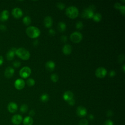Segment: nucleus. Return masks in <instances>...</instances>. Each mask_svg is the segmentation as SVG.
<instances>
[{
    "instance_id": "obj_1",
    "label": "nucleus",
    "mask_w": 125,
    "mask_h": 125,
    "mask_svg": "<svg viewBox=\"0 0 125 125\" xmlns=\"http://www.w3.org/2000/svg\"><path fill=\"white\" fill-rule=\"evenodd\" d=\"M26 33L29 38L36 39L40 36L41 31L38 27L34 26H30L26 29Z\"/></svg>"
},
{
    "instance_id": "obj_2",
    "label": "nucleus",
    "mask_w": 125,
    "mask_h": 125,
    "mask_svg": "<svg viewBox=\"0 0 125 125\" xmlns=\"http://www.w3.org/2000/svg\"><path fill=\"white\" fill-rule=\"evenodd\" d=\"M65 14L68 18L71 19H74L78 16L79 10L76 6H69L65 10Z\"/></svg>"
},
{
    "instance_id": "obj_3",
    "label": "nucleus",
    "mask_w": 125,
    "mask_h": 125,
    "mask_svg": "<svg viewBox=\"0 0 125 125\" xmlns=\"http://www.w3.org/2000/svg\"><path fill=\"white\" fill-rule=\"evenodd\" d=\"M16 55H17L21 59L25 61L28 60L30 56L29 52L27 49L22 47H21L17 49Z\"/></svg>"
},
{
    "instance_id": "obj_4",
    "label": "nucleus",
    "mask_w": 125,
    "mask_h": 125,
    "mask_svg": "<svg viewBox=\"0 0 125 125\" xmlns=\"http://www.w3.org/2000/svg\"><path fill=\"white\" fill-rule=\"evenodd\" d=\"M94 14V8L90 6L89 7L86 8L83 10L82 13V17L86 19H92Z\"/></svg>"
},
{
    "instance_id": "obj_5",
    "label": "nucleus",
    "mask_w": 125,
    "mask_h": 125,
    "mask_svg": "<svg viewBox=\"0 0 125 125\" xmlns=\"http://www.w3.org/2000/svg\"><path fill=\"white\" fill-rule=\"evenodd\" d=\"M70 39L73 42L77 43L80 42L82 40L83 35L80 32L75 31L73 32L70 35Z\"/></svg>"
},
{
    "instance_id": "obj_6",
    "label": "nucleus",
    "mask_w": 125,
    "mask_h": 125,
    "mask_svg": "<svg viewBox=\"0 0 125 125\" xmlns=\"http://www.w3.org/2000/svg\"><path fill=\"white\" fill-rule=\"evenodd\" d=\"M31 73V69L28 66H24L21 69L19 72L20 76L22 78H27L29 77Z\"/></svg>"
},
{
    "instance_id": "obj_7",
    "label": "nucleus",
    "mask_w": 125,
    "mask_h": 125,
    "mask_svg": "<svg viewBox=\"0 0 125 125\" xmlns=\"http://www.w3.org/2000/svg\"><path fill=\"white\" fill-rule=\"evenodd\" d=\"M95 74L97 78H104L107 74V70L104 67H99L96 69Z\"/></svg>"
},
{
    "instance_id": "obj_8",
    "label": "nucleus",
    "mask_w": 125,
    "mask_h": 125,
    "mask_svg": "<svg viewBox=\"0 0 125 125\" xmlns=\"http://www.w3.org/2000/svg\"><path fill=\"white\" fill-rule=\"evenodd\" d=\"M25 82L22 79H17L14 83V86L18 90H21L24 87Z\"/></svg>"
},
{
    "instance_id": "obj_9",
    "label": "nucleus",
    "mask_w": 125,
    "mask_h": 125,
    "mask_svg": "<svg viewBox=\"0 0 125 125\" xmlns=\"http://www.w3.org/2000/svg\"><path fill=\"white\" fill-rule=\"evenodd\" d=\"M76 113L79 117H83L87 114V110L84 106H79L77 108Z\"/></svg>"
},
{
    "instance_id": "obj_10",
    "label": "nucleus",
    "mask_w": 125,
    "mask_h": 125,
    "mask_svg": "<svg viewBox=\"0 0 125 125\" xmlns=\"http://www.w3.org/2000/svg\"><path fill=\"white\" fill-rule=\"evenodd\" d=\"M22 121V117L20 114H15L11 118L12 123L15 125H20Z\"/></svg>"
},
{
    "instance_id": "obj_11",
    "label": "nucleus",
    "mask_w": 125,
    "mask_h": 125,
    "mask_svg": "<svg viewBox=\"0 0 125 125\" xmlns=\"http://www.w3.org/2000/svg\"><path fill=\"white\" fill-rule=\"evenodd\" d=\"M12 14L14 18L16 19H18V18H21L22 16L23 12H22V11L20 8L16 7L12 10Z\"/></svg>"
},
{
    "instance_id": "obj_12",
    "label": "nucleus",
    "mask_w": 125,
    "mask_h": 125,
    "mask_svg": "<svg viewBox=\"0 0 125 125\" xmlns=\"http://www.w3.org/2000/svg\"><path fill=\"white\" fill-rule=\"evenodd\" d=\"M18 105L14 102H10L7 105V109L9 112L13 113L16 112L18 110Z\"/></svg>"
},
{
    "instance_id": "obj_13",
    "label": "nucleus",
    "mask_w": 125,
    "mask_h": 125,
    "mask_svg": "<svg viewBox=\"0 0 125 125\" xmlns=\"http://www.w3.org/2000/svg\"><path fill=\"white\" fill-rule=\"evenodd\" d=\"M15 72V70L13 68L10 66L7 67L4 71V76L5 78L7 79H9L11 78Z\"/></svg>"
},
{
    "instance_id": "obj_14",
    "label": "nucleus",
    "mask_w": 125,
    "mask_h": 125,
    "mask_svg": "<svg viewBox=\"0 0 125 125\" xmlns=\"http://www.w3.org/2000/svg\"><path fill=\"white\" fill-rule=\"evenodd\" d=\"M44 25L46 28H50L53 24V20L51 17L50 16H46L44 19L43 21Z\"/></svg>"
},
{
    "instance_id": "obj_15",
    "label": "nucleus",
    "mask_w": 125,
    "mask_h": 125,
    "mask_svg": "<svg viewBox=\"0 0 125 125\" xmlns=\"http://www.w3.org/2000/svg\"><path fill=\"white\" fill-rule=\"evenodd\" d=\"M17 49L16 48L13 47L11 49H10L6 54V58L8 61L12 60L16 54Z\"/></svg>"
},
{
    "instance_id": "obj_16",
    "label": "nucleus",
    "mask_w": 125,
    "mask_h": 125,
    "mask_svg": "<svg viewBox=\"0 0 125 125\" xmlns=\"http://www.w3.org/2000/svg\"><path fill=\"white\" fill-rule=\"evenodd\" d=\"M9 17V11L7 10H4L2 11L0 14V21H6Z\"/></svg>"
},
{
    "instance_id": "obj_17",
    "label": "nucleus",
    "mask_w": 125,
    "mask_h": 125,
    "mask_svg": "<svg viewBox=\"0 0 125 125\" xmlns=\"http://www.w3.org/2000/svg\"><path fill=\"white\" fill-rule=\"evenodd\" d=\"M45 66L48 71H53L55 68V63L52 61H49L46 62Z\"/></svg>"
},
{
    "instance_id": "obj_18",
    "label": "nucleus",
    "mask_w": 125,
    "mask_h": 125,
    "mask_svg": "<svg viewBox=\"0 0 125 125\" xmlns=\"http://www.w3.org/2000/svg\"><path fill=\"white\" fill-rule=\"evenodd\" d=\"M73 96H74V94L73 93L70 91H65L63 94V99H64V101L67 102L70 100H71L72 99H73Z\"/></svg>"
},
{
    "instance_id": "obj_19",
    "label": "nucleus",
    "mask_w": 125,
    "mask_h": 125,
    "mask_svg": "<svg viewBox=\"0 0 125 125\" xmlns=\"http://www.w3.org/2000/svg\"><path fill=\"white\" fill-rule=\"evenodd\" d=\"M62 51L63 53L65 55H69L72 52V46L70 44H65L62 49Z\"/></svg>"
},
{
    "instance_id": "obj_20",
    "label": "nucleus",
    "mask_w": 125,
    "mask_h": 125,
    "mask_svg": "<svg viewBox=\"0 0 125 125\" xmlns=\"http://www.w3.org/2000/svg\"><path fill=\"white\" fill-rule=\"evenodd\" d=\"M33 123V119L30 116H27L25 117L23 120V124L24 125H32Z\"/></svg>"
},
{
    "instance_id": "obj_21",
    "label": "nucleus",
    "mask_w": 125,
    "mask_h": 125,
    "mask_svg": "<svg viewBox=\"0 0 125 125\" xmlns=\"http://www.w3.org/2000/svg\"><path fill=\"white\" fill-rule=\"evenodd\" d=\"M66 26V24L62 21L59 22L58 24V29L61 32H63L65 30Z\"/></svg>"
},
{
    "instance_id": "obj_22",
    "label": "nucleus",
    "mask_w": 125,
    "mask_h": 125,
    "mask_svg": "<svg viewBox=\"0 0 125 125\" xmlns=\"http://www.w3.org/2000/svg\"><path fill=\"white\" fill-rule=\"evenodd\" d=\"M22 22L25 25H29L31 22V19L29 16H25L22 19Z\"/></svg>"
},
{
    "instance_id": "obj_23",
    "label": "nucleus",
    "mask_w": 125,
    "mask_h": 125,
    "mask_svg": "<svg viewBox=\"0 0 125 125\" xmlns=\"http://www.w3.org/2000/svg\"><path fill=\"white\" fill-rule=\"evenodd\" d=\"M92 19L95 22H99L101 21V20L102 19V15L100 13H97L94 14Z\"/></svg>"
},
{
    "instance_id": "obj_24",
    "label": "nucleus",
    "mask_w": 125,
    "mask_h": 125,
    "mask_svg": "<svg viewBox=\"0 0 125 125\" xmlns=\"http://www.w3.org/2000/svg\"><path fill=\"white\" fill-rule=\"evenodd\" d=\"M41 101L42 102H46L49 100V96L47 93H44L42 94L40 97Z\"/></svg>"
},
{
    "instance_id": "obj_25",
    "label": "nucleus",
    "mask_w": 125,
    "mask_h": 125,
    "mask_svg": "<svg viewBox=\"0 0 125 125\" xmlns=\"http://www.w3.org/2000/svg\"><path fill=\"white\" fill-rule=\"evenodd\" d=\"M26 83L29 87L33 86L35 84V81L32 78H29L26 81Z\"/></svg>"
},
{
    "instance_id": "obj_26",
    "label": "nucleus",
    "mask_w": 125,
    "mask_h": 125,
    "mask_svg": "<svg viewBox=\"0 0 125 125\" xmlns=\"http://www.w3.org/2000/svg\"><path fill=\"white\" fill-rule=\"evenodd\" d=\"M28 110V106L26 104H22L20 107V111L22 113H25Z\"/></svg>"
},
{
    "instance_id": "obj_27",
    "label": "nucleus",
    "mask_w": 125,
    "mask_h": 125,
    "mask_svg": "<svg viewBox=\"0 0 125 125\" xmlns=\"http://www.w3.org/2000/svg\"><path fill=\"white\" fill-rule=\"evenodd\" d=\"M50 79L53 82L56 83L59 80V77L56 74H52L50 76Z\"/></svg>"
},
{
    "instance_id": "obj_28",
    "label": "nucleus",
    "mask_w": 125,
    "mask_h": 125,
    "mask_svg": "<svg viewBox=\"0 0 125 125\" xmlns=\"http://www.w3.org/2000/svg\"><path fill=\"white\" fill-rule=\"evenodd\" d=\"M56 6H57V8L60 10H63L65 8L64 4L61 2H57L56 4Z\"/></svg>"
},
{
    "instance_id": "obj_29",
    "label": "nucleus",
    "mask_w": 125,
    "mask_h": 125,
    "mask_svg": "<svg viewBox=\"0 0 125 125\" xmlns=\"http://www.w3.org/2000/svg\"><path fill=\"white\" fill-rule=\"evenodd\" d=\"M83 25L82 21H78L76 24V27L78 29H82L83 28Z\"/></svg>"
},
{
    "instance_id": "obj_30",
    "label": "nucleus",
    "mask_w": 125,
    "mask_h": 125,
    "mask_svg": "<svg viewBox=\"0 0 125 125\" xmlns=\"http://www.w3.org/2000/svg\"><path fill=\"white\" fill-rule=\"evenodd\" d=\"M88 121L85 119H81L79 122V125H88Z\"/></svg>"
},
{
    "instance_id": "obj_31",
    "label": "nucleus",
    "mask_w": 125,
    "mask_h": 125,
    "mask_svg": "<svg viewBox=\"0 0 125 125\" xmlns=\"http://www.w3.org/2000/svg\"><path fill=\"white\" fill-rule=\"evenodd\" d=\"M13 66H14L15 67H16V68H18V67H19L21 66V63L20 62H19V61H15V62H13Z\"/></svg>"
},
{
    "instance_id": "obj_32",
    "label": "nucleus",
    "mask_w": 125,
    "mask_h": 125,
    "mask_svg": "<svg viewBox=\"0 0 125 125\" xmlns=\"http://www.w3.org/2000/svg\"><path fill=\"white\" fill-rule=\"evenodd\" d=\"M119 10L121 12V13L124 16L125 14V5H122L121 7H120V8L119 9Z\"/></svg>"
},
{
    "instance_id": "obj_33",
    "label": "nucleus",
    "mask_w": 125,
    "mask_h": 125,
    "mask_svg": "<svg viewBox=\"0 0 125 125\" xmlns=\"http://www.w3.org/2000/svg\"><path fill=\"white\" fill-rule=\"evenodd\" d=\"M124 59H125V56L123 54H121L119 56H118V62H122L124 60Z\"/></svg>"
},
{
    "instance_id": "obj_34",
    "label": "nucleus",
    "mask_w": 125,
    "mask_h": 125,
    "mask_svg": "<svg viewBox=\"0 0 125 125\" xmlns=\"http://www.w3.org/2000/svg\"><path fill=\"white\" fill-rule=\"evenodd\" d=\"M104 125H113V123L110 120H107L104 122Z\"/></svg>"
},
{
    "instance_id": "obj_35",
    "label": "nucleus",
    "mask_w": 125,
    "mask_h": 125,
    "mask_svg": "<svg viewBox=\"0 0 125 125\" xmlns=\"http://www.w3.org/2000/svg\"><path fill=\"white\" fill-rule=\"evenodd\" d=\"M121 6H122V5L119 2H116L114 5L115 8L116 9H118V10H119V9L121 7Z\"/></svg>"
},
{
    "instance_id": "obj_36",
    "label": "nucleus",
    "mask_w": 125,
    "mask_h": 125,
    "mask_svg": "<svg viewBox=\"0 0 125 125\" xmlns=\"http://www.w3.org/2000/svg\"><path fill=\"white\" fill-rule=\"evenodd\" d=\"M6 26L3 24L0 25V30L2 31H5L6 30Z\"/></svg>"
},
{
    "instance_id": "obj_37",
    "label": "nucleus",
    "mask_w": 125,
    "mask_h": 125,
    "mask_svg": "<svg viewBox=\"0 0 125 125\" xmlns=\"http://www.w3.org/2000/svg\"><path fill=\"white\" fill-rule=\"evenodd\" d=\"M61 41L62 42H66L67 40V37H66V36L63 35V36H61Z\"/></svg>"
},
{
    "instance_id": "obj_38",
    "label": "nucleus",
    "mask_w": 125,
    "mask_h": 125,
    "mask_svg": "<svg viewBox=\"0 0 125 125\" xmlns=\"http://www.w3.org/2000/svg\"><path fill=\"white\" fill-rule=\"evenodd\" d=\"M115 75H116V72L114 70H111L110 71V72H109V76H110V77H114L115 76Z\"/></svg>"
},
{
    "instance_id": "obj_39",
    "label": "nucleus",
    "mask_w": 125,
    "mask_h": 125,
    "mask_svg": "<svg viewBox=\"0 0 125 125\" xmlns=\"http://www.w3.org/2000/svg\"><path fill=\"white\" fill-rule=\"evenodd\" d=\"M68 103V104L70 105H73L75 104V100L73 99H72L71 100L68 101L67 102Z\"/></svg>"
},
{
    "instance_id": "obj_40",
    "label": "nucleus",
    "mask_w": 125,
    "mask_h": 125,
    "mask_svg": "<svg viewBox=\"0 0 125 125\" xmlns=\"http://www.w3.org/2000/svg\"><path fill=\"white\" fill-rule=\"evenodd\" d=\"M55 32L53 29H50L49 30V34L51 36H54L55 34Z\"/></svg>"
},
{
    "instance_id": "obj_41",
    "label": "nucleus",
    "mask_w": 125,
    "mask_h": 125,
    "mask_svg": "<svg viewBox=\"0 0 125 125\" xmlns=\"http://www.w3.org/2000/svg\"><path fill=\"white\" fill-rule=\"evenodd\" d=\"M112 114H113V112H112V110H108V111L107 112L106 115H107V116H108V117L111 116L112 115Z\"/></svg>"
},
{
    "instance_id": "obj_42",
    "label": "nucleus",
    "mask_w": 125,
    "mask_h": 125,
    "mask_svg": "<svg viewBox=\"0 0 125 125\" xmlns=\"http://www.w3.org/2000/svg\"><path fill=\"white\" fill-rule=\"evenodd\" d=\"M35 112H34V111L33 110H30V112H29V115H30V116H34V115H35Z\"/></svg>"
},
{
    "instance_id": "obj_43",
    "label": "nucleus",
    "mask_w": 125,
    "mask_h": 125,
    "mask_svg": "<svg viewBox=\"0 0 125 125\" xmlns=\"http://www.w3.org/2000/svg\"><path fill=\"white\" fill-rule=\"evenodd\" d=\"M3 62V57L0 55V66H1Z\"/></svg>"
},
{
    "instance_id": "obj_44",
    "label": "nucleus",
    "mask_w": 125,
    "mask_h": 125,
    "mask_svg": "<svg viewBox=\"0 0 125 125\" xmlns=\"http://www.w3.org/2000/svg\"><path fill=\"white\" fill-rule=\"evenodd\" d=\"M33 44L34 46H37L38 44V40H35L33 42Z\"/></svg>"
},
{
    "instance_id": "obj_45",
    "label": "nucleus",
    "mask_w": 125,
    "mask_h": 125,
    "mask_svg": "<svg viewBox=\"0 0 125 125\" xmlns=\"http://www.w3.org/2000/svg\"><path fill=\"white\" fill-rule=\"evenodd\" d=\"M89 118L90 119H91V120H92L93 118H94V116L92 115V114H90L89 115Z\"/></svg>"
},
{
    "instance_id": "obj_46",
    "label": "nucleus",
    "mask_w": 125,
    "mask_h": 125,
    "mask_svg": "<svg viewBox=\"0 0 125 125\" xmlns=\"http://www.w3.org/2000/svg\"><path fill=\"white\" fill-rule=\"evenodd\" d=\"M122 69H123L124 73H125V64H123V65L122 66Z\"/></svg>"
}]
</instances>
